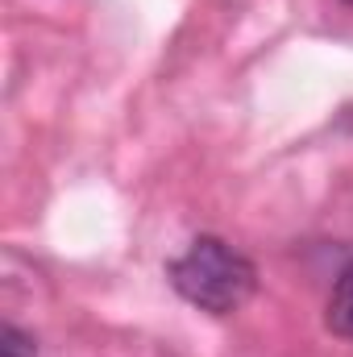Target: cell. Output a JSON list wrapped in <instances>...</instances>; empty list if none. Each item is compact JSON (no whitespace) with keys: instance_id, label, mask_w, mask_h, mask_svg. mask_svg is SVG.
Instances as JSON below:
<instances>
[{"instance_id":"4","label":"cell","mask_w":353,"mask_h":357,"mask_svg":"<svg viewBox=\"0 0 353 357\" xmlns=\"http://www.w3.org/2000/svg\"><path fill=\"white\" fill-rule=\"evenodd\" d=\"M350 4H353V0H350Z\"/></svg>"},{"instance_id":"3","label":"cell","mask_w":353,"mask_h":357,"mask_svg":"<svg viewBox=\"0 0 353 357\" xmlns=\"http://www.w3.org/2000/svg\"><path fill=\"white\" fill-rule=\"evenodd\" d=\"M0 357H38V341L29 333H21L17 324L0 328Z\"/></svg>"},{"instance_id":"2","label":"cell","mask_w":353,"mask_h":357,"mask_svg":"<svg viewBox=\"0 0 353 357\" xmlns=\"http://www.w3.org/2000/svg\"><path fill=\"white\" fill-rule=\"evenodd\" d=\"M324 324H329L337 337L353 341V262L341 270V278L333 282V295H329V307H324Z\"/></svg>"},{"instance_id":"1","label":"cell","mask_w":353,"mask_h":357,"mask_svg":"<svg viewBox=\"0 0 353 357\" xmlns=\"http://www.w3.org/2000/svg\"><path fill=\"white\" fill-rule=\"evenodd\" d=\"M167 274H171V287L187 303H195L200 312H212V316H233L237 307H246V299L258 287L254 262L220 237H195L171 262Z\"/></svg>"}]
</instances>
